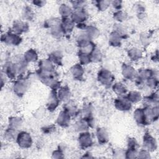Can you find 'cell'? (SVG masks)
<instances>
[{"label":"cell","mask_w":159,"mask_h":159,"mask_svg":"<svg viewBox=\"0 0 159 159\" xmlns=\"http://www.w3.org/2000/svg\"><path fill=\"white\" fill-rule=\"evenodd\" d=\"M16 142L18 145L22 148H29L32 145L31 135L25 131H22L18 133Z\"/></svg>","instance_id":"cell-1"},{"label":"cell","mask_w":159,"mask_h":159,"mask_svg":"<svg viewBox=\"0 0 159 159\" xmlns=\"http://www.w3.org/2000/svg\"><path fill=\"white\" fill-rule=\"evenodd\" d=\"M98 79L102 84L109 86L113 82L114 77L109 70L102 68L98 73Z\"/></svg>","instance_id":"cell-2"},{"label":"cell","mask_w":159,"mask_h":159,"mask_svg":"<svg viewBox=\"0 0 159 159\" xmlns=\"http://www.w3.org/2000/svg\"><path fill=\"white\" fill-rule=\"evenodd\" d=\"M1 41L7 45H18L22 42V38L14 32H7L2 35Z\"/></svg>","instance_id":"cell-3"},{"label":"cell","mask_w":159,"mask_h":159,"mask_svg":"<svg viewBox=\"0 0 159 159\" xmlns=\"http://www.w3.org/2000/svg\"><path fill=\"white\" fill-rule=\"evenodd\" d=\"M88 14L85 9L83 7L75 9L71 15V20L75 22L78 24L83 23L88 19Z\"/></svg>","instance_id":"cell-4"},{"label":"cell","mask_w":159,"mask_h":159,"mask_svg":"<svg viewBox=\"0 0 159 159\" xmlns=\"http://www.w3.org/2000/svg\"><path fill=\"white\" fill-rule=\"evenodd\" d=\"M143 146L144 149L148 152H153L157 148V143L155 139L150 134L145 133L143 139Z\"/></svg>","instance_id":"cell-5"},{"label":"cell","mask_w":159,"mask_h":159,"mask_svg":"<svg viewBox=\"0 0 159 159\" xmlns=\"http://www.w3.org/2000/svg\"><path fill=\"white\" fill-rule=\"evenodd\" d=\"M115 107L121 111H127L132 108V103L126 97L119 96L114 101Z\"/></svg>","instance_id":"cell-6"},{"label":"cell","mask_w":159,"mask_h":159,"mask_svg":"<svg viewBox=\"0 0 159 159\" xmlns=\"http://www.w3.org/2000/svg\"><path fill=\"white\" fill-rule=\"evenodd\" d=\"M78 143L81 148L86 149L93 145V139L90 133L82 132L78 136Z\"/></svg>","instance_id":"cell-7"},{"label":"cell","mask_w":159,"mask_h":159,"mask_svg":"<svg viewBox=\"0 0 159 159\" xmlns=\"http://www.w3.org/2000/svg\"><path fill=\"white\" fill-rule=\"evenodd\" d=\"M60 102V100L58 97L56 91L52 90V91L50 92L48 96L47 102V109L50 111H55L57 109V107L58 106Z\"/></svg>","instance_id":"cell-8"},{"label":"cell","mask_w":159,"mask_h":159,"mask_svg":"<svg viewBox=\"0 0 159 159\" xmlns=\"http://www.w3.org/2000/svg\"><path fill=\"white\" fill-rule=\"evenodd\" d=\"M122 74L123 76L129 80H135L137 76V72L134 67L127 64H123L122 66Z\"/></svg>","instance_id":"cell-9"},{"label":"cell","mask_w":159,"mask_h":159,"mask_svg":"<svg viewBox=\"0 0 159 159\" xmlns=\"http://www.w3.org/2000/svg\"><path fill=\"white\" fill-rule=\"evenodd\" d=\"M27 88L28 84L26 81L24 80H18L14 84L13 90L16 95L22 96L26 93Z\"/></svg>","instance_id":"cell-10"},{"label":"cell","mask_w":159,"mask_h":159,"mask_svg":"<svg viewBox=\"0 0 159 159\" xmlns=\"http://www.w3.org/2000/svg\"><path fill=\"white\" fill-rule=\"evenodd\" d=\"M12 31L14 33L20 35L21 34L25 32L29 29L28 24L22 20H16L12 25Z\"/></svg>","instance_id":"cell-11"},{"label":"cell","mask_w":159,"mask_h":159,"mask_svg":"<svg viewBox=\"0 0 159 159\" xmlns=\"http://www.w3.org/2000/svg\"><path fill=\"white\" fill-rule=\"evenodd\" d=\"M71 116L65 110L61 111L57 119V123L62 127H66L69 125L71 120Z\"/></svg>","instance_id":"cell-12"},{"label":"cell","mask_w":159,"mask_h":159,"mask_svg":"<svg viewBox=\"0 0 159 159\" xmlns=\"http://www.w3.org/2000/svg\"><path fill=\"white\" fill-rule=\"evenodd\" d=\"M134 119L139 125H147L143 108H137L135 110L134 112Z\"/></svg>","instance_id":"cell-13"},{"label":"cell","mask_w":159,"mask_h":159,"mask_svg":"<svg viewBox=\"0 0 159 159\" xmlns=\"http://www.w3.org/2000/svg\"><path fill=\"white\" fill-rule=\"evenodd\" d=\"M61 27L64 34H70L73 31L75 27V22L71 20V18H63L61 20Z\"/></svg>","instance_id":"cell-14"},{"label":"cell","mask_w":159,"mask_h":159,"mask_svg":"<svg viewBox=\"0 0 159 159\" xmlns=\"http://www.w3.org/2000/svg\"><path fill=\"white\" fill-rule=\"evenodd\" d=\"M158 103V96L157 93H153L151 95L146 96L143 99L144 107H153L157 106Z\"/></svg>","instance_id":"cell-15"},{"label":"cell","mask_w":159,"mask_h":159,"mask_svg":"<svg viewBox=\"0 0 159 159\" xmlns=\"http://www.w3.org/2000/svg\"><path fill=\"white\" fill-rule=\"evenodd\" d=\"M63 107V110H65L67 113H68L71 117H75L77 116L79 112V110L76 105L75 104L74 102L70 100L66 102Z\"/></svg>","instance_id":"cell-16"},{"label":"cell","mask_w":159,"mask_h":159,"mask_svg":"<svg viewBox=\"0 0 159 159\" xmlns=\"http://www.w3.org/2000/svg\"><path fill=\"white\" fill-rule=\"evenodd\" d=\"M96 137L99 143L106 144L109 141L107 131L102 127H99L96 130Z\"/></svg>","instance_id":"cell-17"},{"label":"cell","mask_w":159,"mask_h":159,"mask_svg":"<svg viewBox=\"0 0 159 159\" xmlns=\"http://www.w3.org/2000/svg\"><path fill=\"white\" fill-rule=\"evenodd\" d=\"M70 71L75 79L77 80H80L82 79L84 74V70L80 63H76L71 66L70 68Z\"/></svg>","instance_id":"cell-18"},{"label":"cell","mask_w":159,"mask_h":159,"mask_svg":"<svg viewBox=\"0 0 159 159\" xmlns=\"http://www.w3.org/2000/svg\"><path fill=\"white\" fill-rule=\"evenodd\" d=\"M39 69L45 71H55V66L48 58L43 59L39 63Z\"/></svg>","instance_id":"cell-19"},{"label":"cell","mask_w":159,"mask_h":159,"mask_svg":"<svg viewBox=\"0 0 159 159\" xmlns=\"http://www.w3.org/2000/svg\"><path fill=\"white\" fill-rule=\"evenodd\" d=\"M57 95L60 101H61L63 102H67L70 100L71 96V92L70 88L67 86H63L59 88Z\"/></svg>","instance_id":"cell-20"},{"label":"cell","mask_w":159,"mask_h":159,"mask_svg":"<svg viewBox=\"0 0 159 159\" xmlns=\"http://www.w3.org/2000/svg\"><path fill=\"white\" fill-rule=\"evenodd\" d=\"M151 76H156L155 75V70L151 69H140L137 73V78L145 81Z\"/></svg>","instance_id":"cell-21"},{"label":"cell","mask_w":159,"mask_h":159,"mask_svg":"<svg viewBox=\"0 0 159 159\" xmlns=\"http://www.w3.org/2000/svg\"><path fill=\"white\" fill-rule=\"evenodd\" d=\"M48 59L56 65H61L62 64L63 55L60 52L55 51L52 52L48 57Z\"/></svg>","instance_id":"cell-22"},{"label":"cell","mask_w":159,"mask_h":159,"mask_svg":"<svg viewBox=\"0 0 159 159\" xmlns=\"http://www.w3.org/2000/svg\"><path fill=\"white\" fill-rule=\"evenodd\" d=\"M122 38L116 32H112L111 33L109 39V43L113 47H119L121 45Z\"/></svg>","instance_id":"cell-23"},{"label":"cell","mask_w":159,"mask_h":159,"mask_svg":"<svg viewBox=\"0 0 159 159\" xmlns=\"http://www.w3.org/2000/svg\"><path fill=\"white\" fill-rule=\"evenodd\" d=\"M128 57L132 61H137L142 58V53L140 50L134 47L128 51Z\"/></svg>","instance_id":"cell-24"},{"label":"cell","mask_w":159,"mask_h":159,"mask_svg":"<svg viewBox=\"0 0 159 159\" xmlns=\"http://www.w3.org/2000/svg\"><path fill=\"white\" fill-rule=\"evenodd\" d=\"M38 59V55L36 51L34 49H29L28 50L24 55V60L29 62H34L37 61Z\"/></svg>","instance_id":"cell-25"},{"label":"cell","mask_w":159,"mask_h":159,"mask_svg":"<svg viewBox=\"0 0 159 159\" xmlns=\"http://www.w3.org/2000/svg\"><path fill=\"white\" fill-rule=\"evenodd\" d=\"M6 75L11 79H13L16 78L17 75H18V71L16 63H11L8 65L6 68L5 71Z\"/></svg>","instance_id":"cell-26"},{"label":"cell","mask_w":159,"mask_h":159,"mask_svg":"<svg viewBox=\"0 0 159 159\" xmlns=\"http://www.w3.org/2000/svg\"><path fill=\"white\" fill-rule=\"evenodd\" d=\"M112 89H113V91L119 96H122L127 91V89L126 86L122 83H115L112 86Z\"/></svg>","instance_id":"cell-27"},{"label":"cell","mask_w":159,"mask_h":159,"mask_svg":"<svg viewBox=\"0 0 159 159\" xmlns=\"http://www.w3.org/2000/svg\"><path fill=\"white\" fill-rule=\"evenodd\" d=\"M22 120L18 117H11L9 119V127L18 130L22 125Z\"/></svg>","instance_id":"cell-28"},{"label":"cell","mask_w":159,"mask_h":159,"mask_svg":"<svg viewBox=\"0 0 159 159\" xmlns=\"http://www.w3.org/2000/svg\"><path fill=\"white\" fill-rule=\"evenodd\" d=\"M73 11L69 6L65 4H62L59 7V13L63 18H66L71 16Z\"/></svg>","instance_id":"cell-29"},{"label":"cell","mask_w":159,"mask_h":159,"mask_svg":"<svg viewBox=\"0 0 159 159\" xmlns=\"http://www.w3.org/2000/svg\"><path fill=\"white\" fill-rule=\"evenodd\" d=\"M126 98L128 99V100L131 103H137V102L140 101L142 99L140 93L136 91H130L128 93Z\"/></svg>","instance_id":"cell-30"},{"label":"cell","mask_w":159,"mask_h":159,"mask_svg":"<svg viewBox=\"0 0 159 159\" xmlns=\"http://www.w3.org/2000/svg\"><path fill=\"white\" fill-rule=\"evenodd\" d=\"M17 130H15L13 129H11L9 127L4 132V137L5 139L8 141H13L14 140H16L18 132L17 131Z\"/></svg>","instance_id":"cell-31"},{"label":"cell","mask_w":159,"mask_h":159,"mask_svg":"<svg viewBox=\"0 0 159 159\" xmlns=\"http://www.w3.org/2000/svg\"><path fill=\"white\" fill-rule=\"evenodd\" d=\"M85 33L88 35V36L91 39H94L96 38L99 34V30L94 26L93 25H88L86 27L85 29Z\"/></svg>","instance_id":"cell-32"},{"label":"cell","mask_w":159,"mask_h":159,"mask_svg":"<svg viewBox=\"0 0 159 159\" xmlns=\"http://www.w3.org/2000/svg\"><path fill=\"white\" fill-rule=\"evenodd\" d=\"M75 128L76 131L84 132L89 128L87 122L83 118L78 120L75 124Z\"/></svg>","instance_id":"cell-33"},{"label":"cell","mask_w":159,"mask_h":159,"mask_svg":"<svg viewBox=\"0 0 159 159\" xmlns=\"http://www.w3.org/2000/svg\"><path fill=\"white\" fill-rule=\"evenodd\" d=\"M89 55H90L91 61L95 62V63L101 61L102 57L101 51L99 49L96 48L89 53Z\"/></svg>","instance_id":"cell-34"},{"label":"cell","mask_w":159,"mask_h":159,"mask_svg":"<svg viewBox=\"0 0 159 159\" xmlns=\"http://www.w3.org/2000/svg\"><path fill=\"white\" fill-rule=\"evenodd\" d=\"M78 56L80 60V63L81 65H88L90 62H91L90 55L89 53H86L79 51Z\"/></svg>","instance_id":"cell-35"},{"label":"cell","mask_w":159,"mask_h":159,"mask_svg":"<svg viewBox=\"0 0 159 159\" xmlns=\"http://www.w3.org/2000/svg\"><path fill=\"white\" fill-rule=\"evenodd\" d=\"M61 24V20L60 19H59L58 18H52L48 20H47L45 24H44V26L45 27H48L50 29L53 28L56 26H58L59 25Z\"/></svg>","instance_id":"cell-36"},{"label":"cell","mask_w":159,"mask_h":159,"mask_svg":"<svg viewBox=\"0 0 159 159\" xmlns=\"http://www.w3.org/2000/svg\"><path fill=\"white\" fill-rule=\"evenodd\" d=\"M113 17L116 20H117L119 22H123L126 20V19L127 17V14L125 12L119 10L114 13Z\"/></svg>","instance_id":"cell-37"},{"label":"cell","mask_w":159,"mask_h":159,"mask_svg":"<svg viewBox=\"0 0 159 159\" xmlns=\"http://www.w3.org/2000/svg\"><path fill=\"white\" fill-rule=\"evenodd\" d=\"M50 32L52 36L55 38H60L61 36H63L64 34L63 31L61 27V24L56 26L53 28L50 29Z\"/></svg>","instance_id":"cell-38"},{"label":"cell","mask_w":159,"mask_h":159,"mask_svg":"<svg viewBox=\"0 0 159 159\" xmlns=\"http://www.w3.org/2000/svg\"><path fill=\"white\" fill-rule=\"evenodd\" d=\"M22 16L24 19L30 20L34 17V12L31 7L29 6H26L24 8L22 12Z\"/></svg>","instance_id":"cell-39"},{"label":"cell","mask_w":159,"mask_h":159,"mask_svg":"<svg viewBox=\"0 0 159 159\" xmlns=\"http://www.w3.org/2000/svg\"><path fill=\"white\" fill-rule=\"evenodd\" d=\"M146 84L151 89H155L158 86V80L156 76H151L146 80Z\"/></svg>","instance_id":"cell-40"},{"label":"cell","mask_w":159,"mask_h":159,"mask_svg":"<svg viewBox=\"0 0 159 159\" xmlns=\"http://www.w3.org/2000/svg\"><path fill=\"white\" fill-rule=\"evenodd\" d=\"M113 31L116 32L117 34H118L122 39H124L125 37V36L127 35L126 31H125L124 27L119 24H115Z\"/></svg>","instance_id":"cell-41"},{"label":"cell","mask_w":159,"mask_h":159,"mask_svg":"<svg viewBox=\"0 0 159 159\" xmlns=\"http://www.w3.org/2000/svg\"><path fill=\"white\" fill-rule=\"evenodd\" d=\"M111 4V2L109 1H96V6L99 11H105Z\"/></svg>","instance_id":"cell-42"},{"label":"cell","mask_w":159,"mask_h":159,"mask_svg":"<svg viewBox=\"0 0 159 159\" xmlns=\"http://www.w3.org/2000/svg\"><path fill=\"white\" fill-rule=\"evenodd\" d=\"M137 149L128 148L125 152V158H135L137 157Z\"/></svg>","instance_id":"cell-43"},{"label":"cell","mask_w":159,"mask_h":159,"mask_svg":"<svg viewBox=\"0 0 159 159\" xmlns=\"http://www.w3.org/2000/svg\"><path fill=\"white\" fill-rule=\"evenodd\" d=\"M127 147L128 148H130L137 149L139 147V144L135 139L129 137L127 139Z\"/></svg>","instance_id":"cell-44"},{"label":"cell","mask_w":159,"mask_h":159,"mask_svg":"<svg viewBox=\"0 0 159 159\" xmlns=\"http://www.w3.org/2000/svg\"><path fill=\"white\" fill-rule=\"evenodd\" d=\"M138 158H150V152L145 149H142L140 150L137 153V157Z\"/></svg>","instance_id":"cell-45"},{"label":"cell","mask_w":159,"mask_h":159,"mask_svg":"<svg viewBox=\"0 0 159 159\" xmlns=\"http://www.w3.org/2000/svg\"><path fill=\"white\" fill-rule=\"evenodd\" d=\"M114 158H124L125 151L121 148H116L113 152Z\"/></svg>","instance_id":"cell-46"},{"label":"cell","mask_w":159,"mask_h":159,"mask_svg":"<svg viewBox=\"0 0 159 159\" xmlns=\"http://www.w3.org/2000/svg\"><path fill=\"white\" fill-rule=\"evenodd\" d=\"M52 158H64L63 152L60 148H58L57 150L53 151L52 153Z\"/></svg>","instance_id":"cell-47"},{"label":"cell","mask_w":159,"mask_h":159,"mask_svg":"<svg viewBox=\"0 0 159 159\" xmlns=\"http://www.w3.org/2000/svg\"><path fill=\"white\" fill-rule=\"evenodd\" d=\"M55 126L54 125H50L44 127L42 129V130L44 134H51L55 130Z\"/></svg>","instance_id":"cell-48"},{"label":"cell","mask_w":159,"mask_h":159,"mask_svg":"<svg viewBox=\"0 0 159 159\" xmlns=\"http://www.w3.org/2000/svg\"><path fill=\"white\" fill-rule=\"evenodd\" d=\"M111 3L112 6L117 11H119L122 7V1H111Z\"/></svg>","instance_id":"cell-49"},{"label":"cell","mask_w":159,"mask_h":159,"mask_svg":"<svg viewBox=\"0 0 159 159\" xmlns=\"http://www.w3.org/2000/svg\"><path fill=\"white\" fill-rule=\"evenodd\" d=\"M71 3L72 4V6L74 7L75 9L81 8L82 7V4L84 3V1H71Z\"/></svg>","instance_id":"cell-50"},{"label":"cell","mask_w":159,"mask_h":159,"mask_svg":"<svg viewBox=\"0 0 159 159\" xmlns=\"http://www.w3.org/2000/svg\"><path fill=\"white\" fill-rule=\"evenodd\" d=\"M33 4L38 7H42L45 4V1H34Z\"/></svg>","instance_id":"cell-51"}]
</instances>
